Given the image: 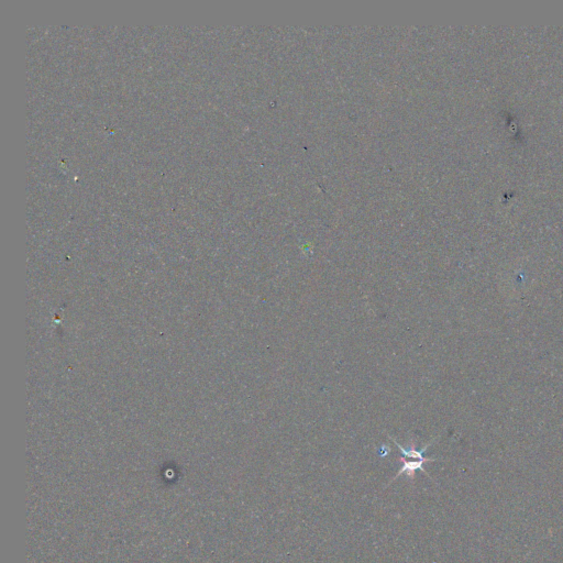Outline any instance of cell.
Masks as SVG:
<instances>
[{"instance_id":"1","label":"cell","mask_w":563,"mask_h":563,"mask_svg":"<svg viewBox=\"0 0 563 563\" xmlns=\"http://www.w3.org/2000/svg\"><path fill=\"white\" fill-rule=\"evenodd\" d=\"M400 461L403 462V467L399 469L397 474L395 475V478L392 480V482H394L395 480H396V479L398 478V476H399L400 474H403V473L407 474L408 478L414 479V478H415V472H416L417 470L422 471V472H424L425 474H427V475L429 476L428 472H427V471L424 469V467H422V464L426 463V462H432V461H435V459H431V460H415V461H409V460L405 459V458H400ZM392 482H391V483H392Z\"/></svg>"},{"instance_id":"2","label":"cell","mask_w":563,"mask_h":563,"mask_svg":"<svg viewBox=\"0 0 563 563\" xmlns=\"http://www.w3.org/2000/svg\"><path fill=\"white\" fill-rule=\"evenodd\" d=\"M392 440L394 441L395 445H396V447L399 449V451L404 454L405 458L415 459V460H431V459H428V458H425V457H424V452L427 450V449H428V448L430 447L432 441H431L430 443H428V445H427V446H425L424 448H422L421 450H417V449L415 448V445H413V447H411V449H409V450H406V449L403 448L402 446H400L398 442H396V440H394V439H392Z\"/></svg>"}]
</instances>
